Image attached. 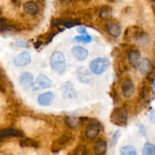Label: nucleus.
<instances>
[{"instance_id": "36", "label": "nucleus", "mask_w": 155, "mask_h": 155, "mask_svg": "<svg viewBox=\"0 0 155 155\" xmlns=\"http://www.w3.org/2000/svg\"><path fill=\"white\" fill-rule=\"evenodd\" d=\"M139 129H140V132L142 135H145V132H146V130H145V127L143 125L139 126Z\"/></svg>"}, {"instance_id": "31", "label": "nucleus", "mask_w": 155, "mask_h": 155, "mask_svg": "<svg viewBox=\"0 0 155 155\" xmlns=\"http://www.w3.org/2000/svg\"><path fill=\"white\" fill-rule=\"evenodd\" d=\"M5 91V86L4 80H3V74L0 69V92H4Z\"/></svg>"}, {"instance_id": "33", "label": "nucleus", "mask_w": 155, "mask_h": 155, "mask_svg": "<svg viewBox=\"0 0 155 155\" xmlns=\"http://www.w3.org/2000/svg\"><path fill=\"white\" fill-rule=\"evenodd\" d=\"M15 45L18 47H22V48H26V47L28 46V43L24 40H17L15 42Z\"/></svg>"}, {"instance_id": "6", "label": "nucleus", "mask_w": 155, "mask_h": 155, "mask_svg": "<svg viewBox=\"0 0 155 155\" xmlns=\"http://www.w3.org/2000/svg\"><path fill=\"white\" fill-rule=\"evenodd\" d=\"M51 81L48 77H46L44 74H40L39 77L36 78L35 83L33 84L34 86V90H39V89H48L51 86Z\"/></svg>"}, {"instance_id": "2", "label": "nucleus", "mask_w": 155, "mask_h": 155, "mask_svg": "<svg viewBox=\"0 0 155 155\" xmlns=\"http://www.w3.org/2000/svg\"><path fill=\"white\" fill-rule=\"evenodd\" d=\"M50 65L58 74H63L66 69V59L61 51H56L50 58Z\"/></svg>"}, {"instance_id": "17", "label": "nucleus", "mask_w": 155, "mask_h": 155, "mask_svg": "<svg viewBox=\"0 0 155 155\" xmlns=\"http://www.w3.org/2000/svg\"><path fill=\"white\" fill-rule=\"evenodd\" d=\"M128 61L133 68H138L141 61V53L138 49H131L128 52Z\"/></svg>"}, {"instance_id": "5", "label": "nucleus", "mask_w": 155, "mask_h": 155, "mask_svg": "<svg viewBox=\"0 0 155 155\" xmlns=\"http://www.w3.org/2000/svg\"><path fill=\"white\" fill-rule=\"evenodd\" d=\"M72 140V137L71 136L64 135V136H61L58 139L52 142L51 145V151L53 153H58L66 148Z\"/></svg>"}, {"instance_id": "10", "label": "nucleus", "mask_w": 155, "mask_h": 155, "mask_svg": "<svg viewBox=\"0 0 155 155\" xmlns=\"http://www.w3.org/2000/svg\"><path fill=\"white\" fill-rule=\"evenodd\" d=\"M8 137H24V133L18 130L13 128L0 129V142Z\"/></svg>"}, {"instance_id": "38", "label": "nucleus", "mask_w": 155, "mask_h": 155, "mask_svg": "<svg viewBox=\"0 0 155 155\" xmlns=\"http://www.w3.org/2000/svg\"><path fill=\"white\" fill-rule=\"evenodd\" d=\"M152 10H153V12H154V14L155 15V4L152 5Z\"/></svg>"}, {"instance_id": "28", "label": "nucleus", "mask_w": 155, "mask_h": 155, "mask_svg": "<svg viewBox=\"0 0 155 155\" xmlns=\"http://www.w3.org/2000/svg\"><path fill=\"white\" fill-rule=\"evenodd\" d=\"M69 155H88L87 148H86V147L85 145H80Z\"/></svg>"}, {"instance_id": "35", "label": "nucleus", "mask_w": 155, "mask_h": 155, "mask_svg": "<svg viewBox=\"0 0 155 155\" xmlns=\"http://www.w3.org/2000/svg\"><path fill=\"white\" fill-rule=\"evenodd\" d=\"M77 32H78L79 33H81V34L84 35L86 33V27H80L77 28Z\"/></svg>"}, {"instance_id": "34", "label": "nucleus", "mask_w": 155, "mask_h": 155, "mask_svg": "<svg viewBox=\"0 0 155 155\" xmlns=\"http://www.w3.org/2000/svg\"><path fill=\"white\" fill-rule=\"evenodd\" d=\"M149 119L150 121H151L152 124H155V110H153V111L151 112L149 116Z\"/></svg>"}, {"instance_id": "8", "label": "nucleus", "mask_w": 155, "mask_h": 155, "mask_svg": "<svg viewBox=\"0 0 155 155\" xmlns=\"http://www.w3.org/2000/svg\"><path fill=\"white\" fill-rule=\"evenodd\" d=\"M77 75L78 77V80L83 83H91L92 79H93L91 71L85 67H80V68H77Z\"/></svg>"}, {"instance_id": "25", "label": "nucleus", "mask_w": 155, "mask_h": 155, "mask_svg": "<svg viewBox=\"0 0 155 155\" xmlns=\"http://www.w3.org/2000/svg\"><path fill=\"white\" fill-rule=\"evenodd\" d=\"M82 118L75 117H66L65 122L69 127L72 129H75L80 126L82 122Z\"/></svg>"}, {"instance_id": "19", "label": "nucleus", "mask_w": 155, "mask_h": 155, "mask_svg": "<svg viewBox=\"0 0 155 155\" xmlns=\"http://www.w3.org/2000/svg\"><path fill=\"white\" fill-rule=\"evenodd\" d=\"M100 131H101L100 124L98 122L92 123V124H89V127L86 129V136L89 139H94L98 136V135L100 133Z\"/></svg>"}, {"instance_id": "22", "label": "nucleus", "mask_w": 155, "mask_h": 155, "mask_svg": "<svg viewBox=\"0 0 155 155\" xmlns=\"http://www.w3.org/2000/svg\"><path fill=\"white\" fill-rule=\"evenodd\" d=\"M24 11L27 15L34 16L39 12V6L33 2H27L24 4Z\"/></svg>"}, {"instance_id": "42", "label": "nucleus", "mask_w": 155, "mask_h": 155, "mask_svg": "<svg viewBox=\"0 0 155 155\" xmlns=\"http://www.w3.org/2000/svg\"><path fill=\"white\" fill-rule=\"evenodd\" d=\"M151 2H155V0H151Z\"/></svg>"}, {"instance_id": "4", "label": "nucleus", "mask_w": 155, "mask_h": 155, "mask_svg": "<svg viewBox=\"0 0 155 155\" xmlns=\"http://www.w3.org/2000/svg\"><path fill=\"white\" fill-rule=\"evenodd\" d=\"M110 65V61L107 58H98L89 64V68L93 74L96 75H100L103 74L108 68Z\"/></svg>"}, {"instance_id": "21", "label": "nucleus", "mask_w": 155, "mask_h": 155, "mask_svg": "<svg viewBox=\"0 0 155 155\" xmlns=\"http://www.w3.org/2000/svg\"><path fill=\"white\" fill-rule=\"evenodd\" d=\"M107 143L103 139H98L96 141L93 147L94 152L96 155H104L107 151Z\"/></svg>"}, {"instance_id": "39", "label": "nucleus", "mask_w": 155, "mask_h": 155, "mask_svg": "<svg viewBox=\"0 0 155 155\" xmlns=\"http://www.w3.org/2000/svg\"><path fill=\"white\" fill-rule=\"evenodd\" d=\"M84 2H89L91 1V0H83Z\"/></svg>"}, {"instance_id": "23", "label": "nucleus", "mask_w": 155, "mask_h": 155, "mask_svg": "<svg viewBox=\"0 0 155 155\" xmlns=\"http://www.w3.org/2000/svg\"><path fill=\"white\" fill-rule=\"evenodd\" d=\"M107 30L109 34L114 38H117L121 34V28L118 24L114 22H109L107 24Z\"/></svg>"}, {"instance_id": "41", "label": "nucleus", "mask_w": 155, "mask_h": 155, "mask_svg": "<svg viewBox=\"0 0 155 155\" xmlns=\"http://www.w3.org/2000/svg\"><path fill=\"white\" fill-rule=\"evenodd\" d=\"M154 89H155V80H154Z\"/></svg>"}, {"instance_id": "13", "label": "nucleus", "mask_w": 155, "mask_h": 155, "mask_svg": "<svg viewBox=\"0 0 155 155\" xmlns=\"http://www.w3.org/2000/svg\"><path fill=\"white\" fill-rule=\"evenodd\" d=\"M136 87L133 82L130 80H127L122 84V92L125 98H131L135 93Z\"/></svg>"}, {"instance_id": "26", "label": "nucleus", "mask_w": 155, "mask_h": 155, "mask_svg": "<svg viewBox=\"0 0 155 155\" xmlns=\"http://www.w3.org/2000/svg\"><path fill=\"white\" fill-rule=\"evenodd\" d=\"M142 155H155V145L146 142L142 149Z\"/></svg>"}, {"instance_id": "37", "label": "nucleus", "mask_w": 155, "mask_h": 155, "mask_svg": "<svg viewBox=\"0 0 155 155\" xmlns=\"http://www.w3.org/2000/svg\"><path fill=\"white\" fill-rule=\"evenodd\" d=\"M71 2V0H61V3L62 5H68Z\"/></svg>"}, {"instance_id": "30", "label": "nucleus", "mask_w": 155, "mask_h": 155, "mask_svg": "<svg viewBox=\"0 0 155 155\" xmlns=\"http://www.w3.org/2000/svg\"><path fill=\"white\" fill-rule=\"evenodd\" d=\"M110 14H111V8L107 7V6L103 7L101 9V11H100V16L103 18H108L110 15Z\"/></svg>"}, {"instance_id": "16", "label": "nucleus", "mask_w": 155, "mask_h": 155, "mask_svg": "<svg viewBox=\"0 0 155 155\" xmlns=\"http://www.w3.org/2000/svg\"><path fill=\"white\" fill-rule=\"evenodd\" d=\"M71 53L74 55V57L78 61H84L86 60L89 55V52L85 48L82 46H74L71 50Z\"/></svg>"}, {"instance_id": "1", "label": "nucleus", "mask_w": 155, "mask_h": 155, "mask_svg": "<svg viewBox=\"0 0 155 155\" xmlns=\"http://www.w3.org/2000/svg\"><path fill=\"white\" fill-rule=\"evenodd\" d=\"M125 39L128 41H135L140 45H145L149 41L148 35L139 27H131L125 31Z\"/></svg>"}, {"instance_id": "3", "label": "nucleus", "mask_w": 155, "mask_h": 155, "mask_svg": "<svg viewBox=\"0 0 155 155\" xmlns=\"http://www.w3.org/2000/svg\"><path fill=\"white\" fill-rule=\"evenodd\" d=\"M110 121L112 124L119 127H125L128 121V113L124 107H116L110 114Z\"/></svg>"}, {"instance_id": "11", "label": "nucleus", "mask_w": 155, "mask_h": 155, "mask_svg": "<svg viewBox=\"0 0 155 155\" xmlns=\"http://www.w3.org/2000/svg\"><path fill=\"white\" fill-rule=\"evenodd\" d=\"M19 83L21 87L27 90L33 86V77L30 73L24 72L19 77Z\"/></svg>"}, {"instance_id": "7", "label": "nucleus", "mask_w": 155, "mask_h": 155, "mask_svg": "<svg viewBox=\"0 0 155 155\" xmlns=\"http://www.w3.org/2000/svg\"><path fill=\"white\" fill-rule=\"evenodd\" d=\"M153 66L151 61L148 58H143L138 65V68L141 74L149 77L153 71Z\"/></svg>"}, {"instance_id": "32", "label": "nucleus", "mask_w": 155, "mask_h": 155, "mask_svg": "<svg viewBox=\"0 0 155 155\" xmlns=\"http://www.w3.org/2000/svg\"><path fill=\"white\" fill-rule=\"evenodd\" d=\"M119 137H120V133L118 130H117V131L114 133V134L113 135V137H112V140H111L112 146L116 145L117 142V141H118V139H119Z\"/></svg>"}, {"instance_id": "24", "label": "nucleus", "mask_w": 155, "mask_h": 155, "mask_svg": "<svg viewBox=\"0 0 155 155\" xmlns=\"http://www.w3.org/2000/svg\"><path fill=\"white\" fill-rule=\"evenodd\" d=\"M20 145L23 148H38L39 147V143L34 139L30 138H22L19 142Z\"/></svg>"}, {"instance_id": "40", "label": "nucleus", "mask_w": 155, "mask_h": 155, "mask_svg": "<svg viewBox=\"0 0 155 155\" xmlns=\"http://www.w3.org/2000/svg\"><path fill=\"white\" fill-rule=\"evenodd\" d=\"M2 14V9H1V8H0V17H1Z\"/></svg>"}, {"instance_id": "27", "label": "nucleus", "mask_w": 155, "mask_h": 155, "mask_svg": "<svg viewBox=\"0 0 155 155\" xmlns=\"http://www.w3.org/2000/svg\"><path fill=\"white\" fill-rule=\"evenodd\" d=\"M120 155H138L136 149L131 145H126L120 148Z\"/></svg>"}, {"instance_id": "12", "label": "nucleus", "mask_w": 155, "mask_h": 155, "mask_svg": "<svg viewBox=\"0 0 155 155\" xmlns=\"http://www.w3.org/2000/svg\"><path fill=\"white\" fill-rule=\"evenodd\" d=\"M31 61V56L27 51H23L14 59V64L16 67H24Z\"/></svg>"}, {"instance_id": "15", "label": "nucleus", "mask_w": 155, "mask_h": 155, "mask_svg": "<svg viewBox=\"0 0 155 155\" xmlns=\"http://www.w3.org/2000/svg\"><path fill=\"white\" fill-rule=\"evenodd\" d=\"M18 30L17 26L8 22L6 18L0 17V33H12L17 32Z\"/></svg>"}, {"instance_id": "14", "label": "nucleus", "mask_w": 155, "mask_h": 155, "mask_svg": "<svg viewBox=\"0 0 155 155\" xmlns=\"http://www.w3.org/2000/svg\"><path fill=\"white\" fill-rule=\"evenodd\" d=\"M62 95L65 98H74L77 96V92L71 82H66L61 87Z\"/></svg>"}, {"instance_id": "9", "label": "nucleus", "mask_w": 155, "mask_h": 155, "mask_svg": "<svg viewBox=\"0 0 155 155\" xmlns=\"http://www.w3.org/2000/svg\"><path fill=\"white\" fill-rule=\"evenodd\" d=\"M154 98L152 89L148 85H143L139 91V99L145 103H149Z\"/></svg>"}, {"instance_id": "29", "label": "nucleus", "mask_w": 155, "mask_h": 155, "mask_svg": "<svg viewBox=\"0 0 155 155\" xmlns=\"http://www.w3.org/2000/svg\"><path fill=\"white\" fill-rule=\"evenodd\" d=\"M74 41L79 42H84V43H88L92 41V37L88 34H84L83 36H76L74 39Z\"/></svg>"}, {"instance_id": "18", "label": "nucleus", "mask_w": 155, "mask_h": 155, "mask_svg": "<svg viewBox=\"0 0 155 155\" xmlns=\"http://www.w3.org/2000/svg\"><path fill=\"white\" fill-rule=\"evenodd\" d=\"M52 24L55 27L64 26L67 28H71V27H74L75 26L80 25V22L79 20L77 19H58L54 21Z\"/></svg>"}, {"instance_id": "20", "label": "nucleus", "mask_w": 155, "mask_h": 155, "mask_svg": "<svg viewBox=\"0 0 155 155\" xmlns=\"http://www.w3.org/2000/svg\"><path fill=\"white\" fill-rule=\"evenodd\" d=\"M54 98V93L51 92H47L39 95V96L38 97V102H39L40 105L49 106L51 104Z\"/></svg>"}]
</instances>
